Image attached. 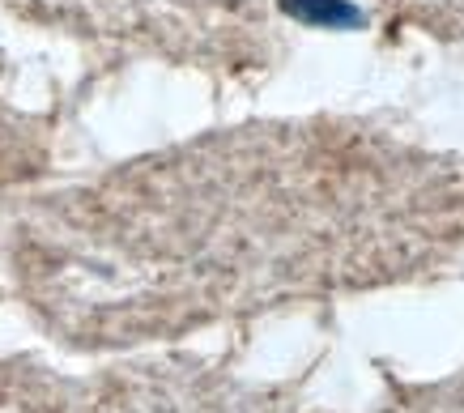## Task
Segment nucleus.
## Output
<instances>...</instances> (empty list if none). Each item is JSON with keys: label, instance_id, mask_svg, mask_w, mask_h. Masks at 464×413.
I'll use <instances>...</instances> for the list:
<instances>
[{"label": "nucleus", "instance_id": "f257e3e1", "mask_svg": "<svg viewBox=\"0 0 464 413\" xmlns=\"http://www.w3.org/2000/svg\"><path fill=\"white\" fill-rule=\"evenodd\" d=\"M0 413H60V405L34 379H22L9 367H0Z\"/></svg>", "mask_w": 464, "mask_h": 413}, {"label": "nucleus", "instance_id": "f03ea898", "mask_svg": "<svg viewBox=\"0 0 464 413\" xmlns=\"http://www.w3.org/2000/svg\"><path fill=\"white\" fill-rule=\"evenodd\" d=\"M295 9L307 22H324V26H362V14L341 0H311V5H295Z\"/></svg>", "mask_w": 464, "mask_h": 413}, {"label": "nucleus", "instance_id": "7ed1b4c3", "mask_svg": "<svg viewBox=\"0 0 464 413\" xmlns=\"http://www.w3.org/2000/svg\"><path fill=\"white\" fill-rule=\"evenodd\" d=\"M439 413H460V405H456V409H439Z\"/></svg>", "mask_w": 464, "mask_h": 413}]
</instances>
